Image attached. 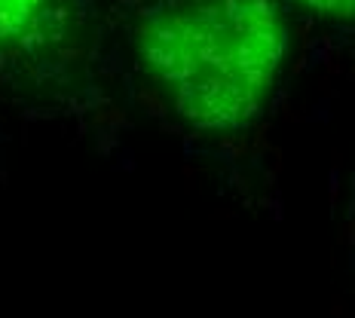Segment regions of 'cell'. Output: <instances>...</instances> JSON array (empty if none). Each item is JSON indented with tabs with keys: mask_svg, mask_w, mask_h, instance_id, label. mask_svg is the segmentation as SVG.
Listing matches in <instances>:
<instances>
[{
	"mask_svg": "<svg viewBox=\"0 0 355 318\" xmlns=\"http://www.w3.org/2000/svg\"><path fill=\"white\" fill-rule=\"evenodd\" d=\"M288 49L285 0H150L135 55L190 132H242L270 107Z\"/></svg>",
	"mask_w": 355,
	"mask_h": 318,
	"instance_id": "obj_1",
	"label": "cell"
},
{
	"mask_svg": "<svg viewBox=\"0 0 355 318\" xmlns=\"http://www.w3.org/2000/svg\"><path fill=\"white\" fill-rule=\"evenodd\" d=\"M73 28V0H0V71H25L58 55Z\"/></svg>",
	"mask_w": 355,
	"mask_h": 318,
	"instance_id": "obj_2",
	"label": "cell"
},
{
	"mask_svg": "<svg viewBox=\"0 0 355 318\" xmlns=\"http://www.w3.org/2000/svg\"><path fill=\"white\" fill-rule=\"evenodd\" d=\"M303 10L334 21V25L355 28V0H294Z\"/></svg>",
	"mask_w": 355,
	"mask_h": 318,
	"instance_id": "obj_3",
	"label": "cell"
},
{
	"mask_svg": "<svg viewBox=\"0 0 355 318\" xmlns=\"http://www.w3.org/2000/svg\"><path fill=\"white\" fill-rule=\"evenodd\" d=\"M346 233H349V248H352V263H355V175L349 187V211H346Z\"/></svg>",
	"mask_w": 355,
	"mask_h": 318,
	"instance_id": "obj_4",
	"label": "cell"
}]
</instances>
